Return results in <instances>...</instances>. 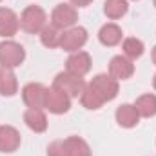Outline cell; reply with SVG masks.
<instances>
[{
	"label": "cell",
	"instance_id": "6da1fadb",
	"mask_svg": "<svg viewBox=\"0 0 156 156\" xmlns=\"http://www.w3.org/2000/svg\"><path fill=\"white\" fill-rule=\"evenodd\" d=\"M87 87L100 98L102 104L115 100L118 94V80L109 75H96L91 80V83H87Z\"/></svg>",
	"mask_w": 156,
	"mask_h": 156
},
{
	"label": "cell",
	"instance_id": "7a4b0ae2",
	"mask_svg": "<svg viewBox=\"0 0 156 156\" xmlns=\"http://www.w3.org/2000/svg\"><path fill=\"white\" fill-rule=\"evenodd\" d=\"M45 22H47V15L40 5H27L20 16V27L26 33H42Z\"/></svg>",
	"mask_w": 156,
	"mask_h": 156
},
{
	"label": "cell",
	"instance_id": "3957f363",
	"mask_svg": "<svg viewBox=\"0 0 156 156\" xmlns=\"http://www.w3.org/2000/svg\"><path fill=\"white\" fill-rule=\"evenodd\" d=\"M26 58V51L20 44L13 42V40H5L0 44V66L4 67H18Z\"/></svg>",
	"mask_w": 156,
	"mask_h": 156
},
{
	"label": "cell",
	"instance_id": "277c9868",
	"mask_svg": "<svg viewBox=\"0 0 156 156\" xmlns=\"http://www.w3.org/2000/svg\"><path fill=\"white\" fill-rule=\"evenodd\" d=\"M55 87H58L60 91H64L69 98H76V96H82L83 89H85V82L82 76H75L71 73H60L56 75L55 82H53Z\"/></svg>",
	"mask_w": 156,
	"mask_h": 156
},
{
	"label": "cell",
	"instance_id": "5b68a950",
	"mask_svg": "<svg viewBox=\"0 0 156 156\" xmlns=\"http://www.w3.org/2000/svg\"><path fill=\"white\" fill-rule=\"evenodd\" d=\"M51 20L56 29H69L76 24L78 20V11L69 5V4H58L55 9H53V15H51Z\"/></svg>",
	"mask_w": 156,
	"mask_h": 156
},
{
	"label": "cell",
	"instance_id": "8992f818",
	"mask_svg": "<svg viewBox=\"0 0 156 156\" xmlns=\"http://www.w3.org/2000/svg\"><path fill=\"white\" fill-rule=\"evenodd\" d=\"M71 107V98L60 91L58 87H51L47 89V96H45V109L49 113H55V115H62V113H67Z\"/></svg>",
	"mask_w": 156,
	"mask_h": 156
},
{
	"label": "cell",
	"instance_id": "52a82bcc",
	"mask_svg": "<svg viewBox=\"0 0 156 156\" xmlns=\"http://www.w3.org/2000/svg\"><path fill=\"white\" fill-rule=\"evenodd\" d=\"M87 42V31L83 27H69L60 37V47L69 53H76Z\"/></svg>",
	"mask_w": 156,
	"mask_h": 156
},
{
	"label": "cell",
	"instance_id": "ba28073f",
	"mask_svg": "<svg viewBox=\"0 0 156 156\" xmlns=\"http://www.w3.org/2000/svg\"><path fill=\"white\" fill-rule=\"evenodd\" d=\"M45 96H47V89L42 83H27L22 89V100L31 109L45 107Z\"/></svg>",
	"mask_w": 156,
	"mask_h": 156
},
{
	"label": "cell",
	"instance_id": "9c48e42d",
	"mask_svg": "<svg viewBox=\"0 0 156 156\" xmlns=\"http://www.w3.org/2000/svg\"><path fill=\"white\" fill-rule=\"evenodd\" d=\"M91 69V56L85 51H76L73 53L67 62H66V71L75 75V76H83Z\"/></svg>",
	"mask_w": 156,
	"mask_h": 156
},
{
	"label": "cell",
	"instance_id": "30bf717a",
	"mask_svg": "<svg viewBox=\"0 0 156 156\" xmlns=\"http://www.w3.org/2000/svg\"><path fill=\"white\" fill-rule=\"evenodd\" d=\"M133 73H134V66H133V62L127 56L118 55L115 58H111L109 76H113L115 80H127V78L133 76Z\"/></svg>",
	"mask_w": 156,
	"mask_h": 156
},
{
	"label": "cell",
	"instance_id": "8fae6325",
	"mask_svg": "<svg viewBox=\"0 0 156 156\" xmlns=\"http://www.w3.org/2000/svg\"><path fill=\"white\" fill-rule=\"evenodd\" d=\"M20 147V134L11 125H0V151L15 153Z\"/></svg>",
	"mask_w": 156,
	"mask_h": 156
},
{
	"label": "cell",
	"instance_id": "7c38bea8",
	"mask_svg": "<svg viewBox=\"0 0 156 156\" xmlns=\"http://www.w3.org/2000/svg\"><path fill=\"white\" fill-rule=\"evenodd\" d=\"M20 27V20L13 9L0 7V37H13Z\"/></svg>",
	"mask_w": 156,
	"mask_h": 156
},
{
	"label": "cell",
	"instance_id": "4fadbf2b",
	"mask_svg": "<svg viewBox=\"0 0 156 156\" xmlns=\"http://www.w3.org/2000/svg\"><path fill=\"white\" fill-rule=\"evenodd\" d=\"M18 91V83L16 76L13 73V69L0 66V94L2 96H13Z\"/></svg>",
	"mask_w": 156,
	"mask_h": 156
},
{
	"label": "cell",
	"instance_id": "5bb4252c",
	"mask_svg": "<svg viewBox=\"0 0 156 156\" xmlns=\"http://www.w3.org/2000/svg\"><path fill=\"white\" fill-rule=\"evenodd\" d=\"M24 122H26V125L31 129V131H35V133H44L45 129H47V118L44 115V111L42 109H27L26 113H24Z\"/></svg>",
	"mask_w": 156,
	"mask_h": 156
},
{
	"label": "cell",
	"instance_id": "9a60e30c",
	"mask_svg": "<svg viewBox=\"0 0 156 156\" xmlns=\"http://www.w3.org/2000/svg\"><path fill=\"white\" fill-rule=\"evenodd\" d=\"M138 120H140V115H138L134 105L125 104V105H120L116 109V122L125 129H131V127L138 125Z\"/></svg>",
	"mask_w": 156,
	"mask_h": 156
},
{
	"label": "cell",
	"instance_id": "2e32d148",
	"mask_svg": "<svg viewBox=\"0 0 156 156\" xmlns=\"http://www.w3.org/2000/svg\"><path fill=\"white\" fill-rule=\"evenodd\" d=\"M98 38H100V42L104 45L113 47V45L122 42V29L116 24H105V26H102V29L98 33Z\"/></svg>",
	"mask_w": 156,
	"mask_h": 156
},
{
	"label": "cell",
	"instance_id": "e0dca14e",
	"mask_svg": "<svg viewBox=\"0 0 156 156\" xmlns=\"http://www.w3.org/2000/svg\"><path fill=\"white\" fill-rule=\"evenodd\" d=\"M134 107H136V111H138V115L144 118H151L156 115V96L154 94H142L138 100H136V104H134Z\"/></svg>",
	"mask_w": 156,
	"mask_h": 156
},
{
	"label": "cell",
	"instance_id": "ac0fdd59",
	"mask_svg": "<svg viewBox=\"0 0 156 156\" xmlns=\"http://www.w3.org/2000/svg\"><path fill=\"white\" fill-rule=\"evenodd\" d=\"M127 9H129L127 0H105V4H104V13L111 20L122 18L127 13Z\"/></svg>",
	"mask_w": 156,
	"mask_h": 156
},
{
	"label": "cell",
	"instance_id": "d6986e66",
	"mask_svg": "<svg viewBox=\"0 0 156 156\" xmlns=\"http://www.w3.org/2000/svg\"><path fill=\"white\" fill-rule=\"evenodd\" d=\"M64 142H66V147L69 151V156H91V149H89L85 140H82L78 136H69Z\"/></svg>",
	"mask_w": 156,
	"mask_h": 156
},
{
	"label": "cell",
	"instance_id": "ffe728a7",
	"mask_svg": "<svg viewBox=\"0 0 156 156\" xmlns=\"http://www.w3.org/2000/svg\"><path fill=\"white\" fill-rule=\"evenodd\" d=\"M60 37H62V33H60V29H56L55 26H45V27L42 29V33H40L42 44H44L45 47H49V49L60 47Z\"/></svg>",
	"mask_w": 156,
	"mask_h": 156
},
{
	"label": "cell",
	"instance_id": "44dd1931",
	"mask_svg": "<svg viewBox=\"0 0 156 156\" xmlns=\"http://www.w3.org/2000/svg\"><path fill=\"white\" fill-rule=\"evenodd\" d=\"M123 55L129 58V60H136L144 55L145 47H144V42L138 38H125L123 40Z\"/></svg>",
	"mask_w": 156,
	"mask_h": 156
},
{
	"label": "cell",
	"instance_id": "7402d4cb",
	"mask_svg": "<svg viewBox=\"0 0 156 156\" xmlns=\"http://www.w3.org/2000/svg\"><path fill=\"white\" fill-rule=\"evenodd\" d=\"M80 102H82V105L83 107H87V109H100L104 104L100 102V98L85 85V89H83V93H82V96H80Z\"/></svg>",
	"mask_w": 156,
	"mask_h": 156
},
{
	"label": "cell",
	"instance_id": "603a6c76",
	"mask_svg": "<svg viewBox=\"0 0 156 156\" xmlns=\"http://www.w3.org/2000/svg\"><path fill=\"white\" fill-rule=\"evenodd\" d=\"M47 156H69V151L66 147L64 140H56L47 147Z\"/></svg>",
	"mask_w": 156,
	"mask_h": 156
},
{
	"label": "cell",
	"instance_id": "cb8c5ba5",
	"mask_svg": "<svg viewBox=\"0 0 156 156\" xmlns=\"http://www.w3.org/2000/svg\"><path fill=\"white\" fill-rule=\"evenodd\" d=\"M75 5H78V7H85V5H89L93 0H71Z\"/></svg>",
	"mask_w": 156,
	"mask_h": 156
},
{
	"label": "cell",
	"instance_id": "d4e9b609",
	"mask_svg": "<svg viewBox=\"0 0 156 156\" xmlns=\"http://www.w3.org/2000/svg\"><path fill=\"white\" fill-rule=\"evenodd\" d=\"M151 56H153V62L156 64V45L153 47V53H151Z\"/></svg>",
	"mask_w": 156,
	"mask_h": 156
},
{
	"label": "cell",
	"instance_id": "484cf974",
	"mask_svg": "<svg viewBox=\"0 0 156 156\" xmlns=\"http://www.w3.org/2000/svg\"><path fill=\"white\" fill-rule=\"evenodd\" d=\"M153 85H154V89H156V75H154V78H153Z\"/></svg>",
	"mask_w": 156,
	"mask_h": 156
},
{
	"label": "cell",
	"instance_id": "4316f807",
	"mask_svg": "<svg viewBox=\"0 0 156 156\" xmlns=\"http://www.w3.org/2000/svg\"><path fill=\"white\" fill-rule=\"evenodd\" d=\"M154 5H156V0H154Z\"/></svg>",
	"mask_w": 156,
	"mask_h": 156
},
{
	"label": "cell",
	"instance_id": "83f0119b",
	"mask_svg": "<svg viewBox=\"0 0 156 156\" xmlns=\"http://www.w3.org/2000/svg\"><path fill=\"white\" fill-rule=\"evenodd\" d=\"M0 2H2V0H0Z\"/></svg>",
	"mask_w": 156,
	"mask_h": 156
}]
</instances>
